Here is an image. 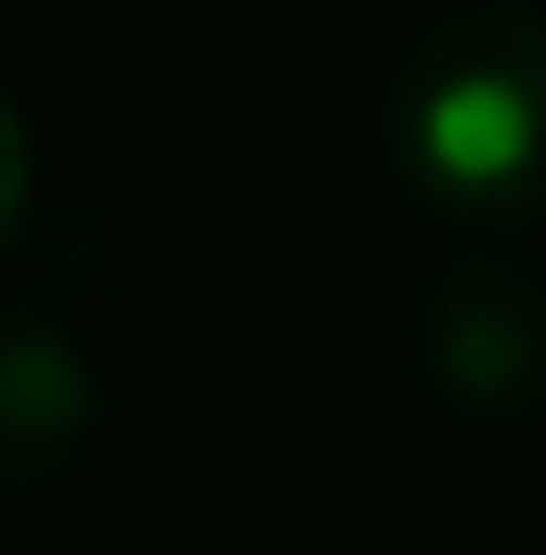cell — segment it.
Segmentation results:
<instances>
[{
  "label": "cell",
  "mask_w": 546,
  "mask_h": 555,
  "mask_svg": "<svg viewBox=\"0 0 546 555\" xmlns=\"http://www.w3.org/2000/svg\"><path fill=\"white\" fill-rule=\"evenodd\" d=\"M430 371H440L459 400H479V410L528 400L537 371H546L537 283H518V273H459V283L440 293V312H430Z\"/></svg>",
  "instance_id": "7a4b0ae2"
},
{
  "label": "cell",
  "mask_w": 546,
  "mask_h": 555,
  "mask_svg": "<svg viewBox=\"0 0 546 555\" xmlns=\"http://www.w3.org/2000/svg\"><path fill=\"white\" fill-rule=\"evenodd\" d=\"M391 166L459 224L546 215V10L479 0L410 39L381 98Z\"/></svg>",
  "instance_id": "6da1fadb"
},
{
  "label": "cell",
  "mask_w": 546,
  "mask_h": 555,
  "mask_svg": "<svg viewBox=\"0 0 546 555\" xmlns=\"http://www.w3.org/2000/svg\"><path fill=\"white\" fill-rule=\"evenodd\" d=\"M20 205H29V127H20V107L0 98V244H10V224H20Z\"/></svg>",
  "instance_id": "277c9868"
},
{
  "label": "cell",
  "mask_w": 546,
  "mask_h": 555,
  "mask_svg": "<svg viewBox=\"0 0 546 555\" xmlns=\"http://www.w3.org/2000/svg\"><path fill=\"white\" fill-rule=\"evenodd\" d=\"M88 429V361L59 332H0V459H59Z\"/></svg>",
  "instance_id": "3957f363"
}]
</instances>
